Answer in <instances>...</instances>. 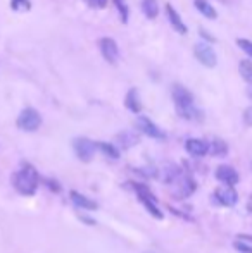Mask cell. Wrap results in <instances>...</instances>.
Returning a JSON list of instances; mask_svg holds the SVG:
<instances>
[{"mask_svg": "<svg viewBox=\"0 0 252 253\" xmlns=\"http://www.w3.org/2000/svg\"><path fill=\"white\" fill-rule=\"evenodd\" d=\"M239 73L249 84H252V60L244 59L239 62Z\"/></svg>", "mask_w": 252, "mask_h": 253, "instance_id": "20", "label": "cell"}, {"mask_svg": "<svg viewBox=\"0 0 252 253\" xmlns=\"http://www.w3.org/2000/svg\"><path fill=\"white\" fill-rule=\"evenodd\" d=\"M237 45H239V47L242 48V50L252 59V42L251 40H246V38H239V40H237Z\"/></svg>", "mask_w": 252, "mask_h": 253, "instance_id": "24", "label": "cell"}, {"mask_svg": "<svg viewBox=\"0 0 252 253\" xmlns=\"http://www.w3.org/2000/svg\"><path fill=\"white\" fill-rule=\"evenodd\" d=\"M142 10H144L145 17H149V19H155L157 14H159L157 0H142Z\"/></svg>", "mask_w": 252, "mask_h": 253, "instance_id": "18", "label": "cell"}, {"mask_svg": "<svg viewBox=\"0 0 252 253\" xmlns=\"http://www.w3.org/2000/svg\"><path fill=\"white\" fill-rule=\"evenodd\" d=\"M10 9L16 12H28L31 10V2L30 0H10Z\"/></svg>", "mask_w": 252, "mask_h": 253, "instance_id": "22", "label": "cell"}, {"mask_svg": "<svg viewBox=\"0 0 252 253\" xmlns=\"http://www.w3.org/2000/svg\"><path fill=\"white\" fill-rule=\"evenodd\" d=\"M38 183H40V177H38V172L33 166L30 164H24L23 169L17 170L12 176V184L21 195L24 197H31L35 195L38 188Z\"/></svg>", "mask_w": 252, "mask_h": 253, "instance_id": "2", "label": "cell"}, {"mask_svg": "<svg viewBox=\"0 0 252 253\" xmlns=\"http://www.w3.org/2000/svg\"><path fill=\"white\" fill-rule=\"evenodd\" d=\"M207 145H209V153H211L212 157H225L226 153H228V145L223 140H219V138L211 140Z\"/></svg>", "mask_w": 252, "mask_h": 253, "instance_id": "16", "label": "cell"}, {"mask_svg": "<svg viewBox=\"0 0 252 253\" xmlns=\"http://www.w3.org/2000/svg\"><path fill=\"white\" fill-rule=\"evenodd\" d=\"M135 126H137L138 131H142V133L147 134V136L154 138V140H166L164 131H162L157 124L152 123L149 117H145V116L137 117V123H135Z\"/></svg>", "mask_w": 252, "mask_h": 253, "instance_id": "5", "label": "cell"}, {"mask_svg": "<svg viewBox=\"0 0 252 253\" xmlns=\"http://www.w3.org/2000/svg\"><path fill=\"white\" fill-rule=\"evenodd\" d=\"M178 190H176V198H187L190 197L192 193L195 191V181L192 177L185 176L178 181Z\"/></svg>", "mask_w": 252, "mask_h": 253, "instance_id": "14", "label": "cell"}, {"mask_svg": "<svg viewBox=\"0 0 252 253\" xmlns=\"http://www.w3.org/2000/svg\"><path fill=\"white\" fill-rule=\"evenodd\" d=\"M114 5L118 7L119 10V16H121L123 23H128V3L125 2V0H114Z\"/></svg>", "mask_w": 252, "mask_h": 253, "instance_id": "23", "label": "cell"}, {"mask_svg": "<svg viewBox=\"0 0 252 253\" xmlns=\"http://www.w3.org/2000/svg\"><path fill=\"white\" fill-rule=\"evenodd\" d=\"M201 35H202V37H205V40H207V42H216L214 38H212V37H211V35H209V33H205L204 30H201Z\"/></svg>", "mask_w": 252, "mask_h": 253, "instance_id": "30", "label": "cell"}, {"mask_svg": "<svg viewBox=\"0 0 252 253\" xmlns=\"http://www.w3.org/2000/svg\"><path fill=\"white\" fill-rule=\"evenodd\" d=\"M99 48H101V53L109 64H118L119 60V47L116 43V40L109 37H102L99 40Z\"/></svg>", "mask_w": 252, "mask_h": 253, "instance_id": "7", "label": "cell"}, {"mask_svg": "<svg viewBox=\"0 0 252 253\" xmlns=\"http://www.w3.org/2000/svg\"><path fill=\"white\" fill-rule=\"evenodd\" d=\"M97 148L101 150L102 153H104L105 157H109V159L112 160H118L119 159V150L114 147V145L107 143V141H99L97 143Z\"/></svg>", "mask_w": 252, "mask_h": 253, "instance_id": "19", "label": "cell"}, {"mask_svg": "<svg viewBox=\"0 0 252 253\" xmlns=\"http://www.w3.org/2000/svg\"><path fill=\"white\" fill-rule=\"evenodd\" d=\"M233 247H235V250H239L240 253H252V248L247 247V245L242 243V241H237V243L233 245Z\"/></svg>", "mask_w": 252, "mask_h": 253, "instance_id": "26", "label": "cell"}, {"mask_svg": "<svg viewBox=\"0 0 252 253\" xmlns=\"http://www.w3.org/2000/svg\"><path fill=\"white\" fill-rule=\"evenodd\" d=\"M80 219H81V220H85V222H87L88 226H95V224H97V222H95V220L88 219V217H85V215H80Z\"/></svg>", "mask_w": 252, "mask_h": 253, "instance_id": "29", "label": "cell"}, {"mask_svg": "<svg viewBox=\"0 0 252 253\" xmlns=\"http://www.w3.org/2000/svg\"><path fill=\"white\" fill-rule=\"evenodd\" d=\"M247 97L252 100V84H249V88H247Z\"/></svg>", "mask_w": 252, "mask_h": 253, "instance_id": "31", "label": "cell"}, {"mask_svg": "<svg viewBox=\"0 0 252 253\" xmlns=\"http://www.w3.org/2000/svg\"><path fill=\"white\" fill-rule=\"evenodd\" d=\"M194 55L202 66L205 67H216L218 64V57H216V52L209 47L207 43H195L194 47Z\"/></svg>", "mask_w": 252, "mask_h": 253, "instance_id": "6", "label": "cell"}, {"mask_svg": "<svg viewBox=\"0 0 252 253\" xmlns=\"http://www.w3.org/2000/svg\"><path fill=\"white\" fill-rule=\"evenodd\" d=\"M116 140L119 141V145H121L123 148H131L133 145H137L138 141V134H135L133 131H123V133H118V136H116Z\"/></svg>", "mask_w": 252, "mask_h": 253, "instance_id": "17", "label": "cell"}, {"mask_svg": "<svg viewBox=\"0 0 252 253\" xmlns=\"http://www.w3.org/2000/svg\"><path fill=\"white\" fill-rule=\"evenodd\" d=\"M17 127L21 131H28V133H33L38 127L42 126V116L37 109L33 107H26V109L21 110L19 117H17Z\"/></svg>", "mask_w": 252, "mask_h": 253, "instance_id": "3", "label": "cell"}, {"mask_svg": "<svg viewBox=\"0 0 252 253\" xmlns=\"http://www.w3.org/2000/svg\"><path fill=\"white\" fill-rule=\"evenodd\" d=\"M92 9H104L107 5V0H85Z\"/></svg>", "mask_w": 252, "mask_h": 253, "instance_id": "25", "label": "cell"}, {"mask_svg": "<svg viewBox=\"0 0 252 253\" xmlns=\"http://www.w3.org/2000/svg\"><path fill=\"white\" fill-rule=\"evenodd\" d=\"M216 200H218L221 205L225 207H233L239 200V195H237V191L233 190V186H221L216 190L214 193Z\"/></svg>", "mask_w": 252, "mask_h": 253, "instance_id": "9", "label": "cell"}, {"mask_svg": "<svg viewBox=\"0 0 252 253\" xmlns=\"http://www.w3.org/2000/svg\"><path fill=\"white\" fill-rule=\"evenodd\" d=\"M244 121H246L247 126H252V107H247L246 112H244Z\"/></svg>", "mask_w": 252, "mask_h": 253, "instance_id": "27", "label": "cell"}, {"mask_svg": "<svg viewBox=\"0 0 252 253\" xmlns=\"http://www.w3.org/2000/svg\"><path fill=\"white\" fill-rule=\"evenodd\" d=\"M47 184H49V186H50L54 191H59V190H61V186H59V184H57V181H52V179H49V181H47Z\"/></svg>", "mask_w": 252, "mask_h": 253, "instance_id": "28", "label": "cell"}, {"mask_svg": "<svg viewBox=\"0 0 252 253\" xmlns=\"http://www.w3.org/2000/svg\"><path fill=\"white\" fill-rule=\"evenodd\" d=\"M185 148H187V152H189L192 157H204L205 153H209L207 141L197 140V138H190V140H187Z\"/></svg>", "mask_w": 252, "mask_h": 253, "instance_id": "11", "label": "cell"}, {"mask_svg": "<svg viewBox=\"0 0 252 253\" xmlns=\"http://www.w3.org/2000/svg\"><path fill=\"white\" fill-rule=\"evenodd\" d=\"M140 202L144 203V207L147 209V212L151 213V215H154L155 219H162L164 217V213L159 210V207H157V202H154V200H147V198H140Z\"/></svg>", "mask_w": 252, "mask_h": 253, "instance_id": "21", "label": "cell"}, {"mask_svg": "<svg viewBox=\"0 0 252 253\" xmlns=\"http://www.w3.org/2000/svg\"><path fill=\"white\" fill-rule=\"evenodd\" d=\"M166 14H168V19H169V24H171V28L176 31V33L180 35H187V26L185 23H183V19L180 17V14L175 10V7L171 5V3H166Z\"/></svg>", "mask_w": 252, "mask_h": 253, "instance_id": "10", "label": "cell"}, {"mask_svg": "<svg viewBox=\"0 0 252 253\" xmlns=\"http://www.w3.org/2000/svg\"><path fill=\"white\" fill-rule=\"evenodd\" d=\"M69 198H71V202H73L74 205L81 210H95L97 209V203H95L94 200H90L88 197H85V195L78 193V191H71Z\"/></svg>", "mask_w": 252, "mask_h": 253, "instance_id": "12", "label": "cell"}, {"mask_svg": "<svg viewBox=\"0 0 252 253\" xmlns=\"http://www.w3.org/2000/svg\"><path fill=\"white\" fill-rule=\"evenodd\" d=\"M194 5H195V9L204 17H207V19H216V17H218V12H216L214 7H212L207 0H195Z\"/></svg>", "mask_w": 252, "mask_h": 253, "instance_id": "15", "label": "cell"}, {"mask_svg": "<svg viewBox=\"0 0 252 253\" xmlns=\"http://www.w3.org/2000/svg\"><path fill=\"white\" fill-rule=\"evenodd\" d=\"M125 105L130 112L133 114H138L142 110V102H140V95H138V90L137 88H130L126 93V98H125Z\"/></svg>", "mask_w": 252, "mask_h": 253, "instance_id": "13", "label": "cell"}, {"mask_svg": "<svg viewBox=\"0 0 252 253\" xmlns=\"http://www.w3.org/2000/svg\"><path fill=\"white\" fill-rule=\"evenodd\" d=\"M216 177L221 181L225 186H235L239 183V172L232 166H219L216 169Z\"/></svg>", "mask_w": 252, "mask_h": 253, "instance_id": "8", "label": "cell"}, {"mask_svg": "<svg viewBox=\"0 0 252 253\" xmlns=\"http://www.w3.org/2000/svg\"><path fill=\"white\" fill-rule=\"evenodd\" d=\"M73 148L81 162H90L95 155V150H97V143H94L90 138H76Z\"/></svg>", "mask_w": 252, "mask_h": 253, "instance_id": "4", "label": "cell"}, {"mask_svg": "<svg viewBox=\"0 0 252 253\" xmlns=\"http://www.w3.org/2000/svg\"><path fill=\"white\" fill-rule=\"evenodd\" d=\"M173 100H175L176 112L180 117L187 121L201 119V110L194 105V95L185 86H182V84L173 86Z\"/></svg>", "mask_w": 252, "mask_h": 253, "instance_id": "1", "label": "cell"}]
</instances>
